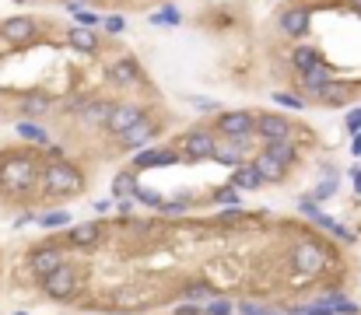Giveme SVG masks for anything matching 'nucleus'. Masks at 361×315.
<instances>
[{
  "mask_svg": "<svg viewBox=\"0 0 361 315\" xmlns=\"http://www.w3.org/2000/svg\"><path fill=\"white\" fill-rule=\"evenodd\" d=\"M214 196H218V200H221V203H235V200H239V189H235V186H232V189H228V186H225V189H218V193H214Z\"/></svg>",
  "mask_w": 361,
  "mask_h": 315,
  "instance_id": "36",
  "label": "nucleus"
},
{
  "mask_svg": "<svg viewBox=\"0 0 361 315\" xmlns=\"http://www.w3.org/2000/svg\"><path fill=\"white\" fill-rule=\"evenodd\" d=\"M137 120H144V109L137 102H123V105H113L109 109V120H106V126L113 130V133H123L127 126H133Z\"/></svg>",
  "mask_w": 361,
  "mask_h": 315,
  "instance_id": "7",
  "label": "nucleus"
},
{
  "mask_svg": "<svg viewBox=\"0 0 361 315\" xmlns=\"http://www.w3.org/2000/svg\"><path fill=\"white\" fill-rule=\"evenodd\" d=\"M351 4H354V11H361V0H351Z\"/></svg>",
  "mask_w": 361,
  "mask_h": 315,
  "instance_id": "42",
  "label": "nucleus"
},
{
  "mask_svg": "<svg viewBox=\"0 0 361 315\" xmlns=\"http://www.w3.org/2000/svg\"><path fill=\"white\" fill-rule=\"evenodd\" d=\"M354 186H358V193H361V172H354Z\"/></svg>",
  "mask_w": 361,
  "mask_h": 315,
  "instance_id": "41",
  "label": "nucleus"
},
{
  "mask_svg": "<svg viewBox=\"0 0 361 315\" xmlns=\"http://www.w3.org/2000/svg\"><path fill=\"white\" fill-rule=\"evenodd\" d=\"M203 315H232V305L221 301V298H211L207 305H203Z\"/></svg>",
  "mask_w": 361,
  "mask_h": 315,
  "instance_id": "30",
  "label": "nucleus"
},
{
  "mask_svg": "<svg viewBox=\"0 0 361 315\" xmlns=\"http://www.w3.org/2000/svg\"><path fill=\"white\" fill-rule=\"evenodd\" d=\"M28 267H32V274L42 280L46 274H53L57 267H64V259H60V249H53V245H42V249H35V252L28 256Z\"/></svg>",
  "mask_w": 361,
  "mask_h": 315,
  "instance_id": "8",
  "label": "nucleus"
},
{
  "mask_svg": "<svg viewBox=\"0 0 361 315\" xmlns=\"http://www.w3.org/2000/svg\"><path fill=\"white\" fill-rule=\"evenodd\" d=\"M347 126H351V130H354V133H358V130H361V109H358V113H351V116H347Z\"/></svg>",
  "mask_w": 361,
  "mask_h": 315,
  "instance_id": "39",
  "label": "nucleus"
},
{
  "mask_svg": "<svg viewBox=\"0 0 361 315\" xmlns=\"http://www.w3.org/2000/svg\"><path fill=\"white\" fill-rule=\"evenodd\" d=\"M0 35H4L8 42H15V46H21V42H28V39L35 35V21H32V18H25V15L8 18L4 25H0Z\"/></svg>",
  "mask_w": 361,
  "mask_h": 315,
  "instance_id": "12",
  "label": "nucleus"
},
{
  "mask_svg": "<svg viewBox=\"0 0 361 315\" xmlns=\"http://www.w3.org/2000/svg\"><path fill=\"white\" fill-rule=\"evenodd\" d=\"M109 109H113L109 102H81V105H77V116H81V120H88V123H102V126H106Z\"/></svg>",
  "mask_w": 361,
  "mask_h": 315,
  "instance_id": "17",
  "label": "nucleus"
},
{
  "mask_svg": "<svg viewBox=\"0 0 361 315\" xmlns=\"http://www.w3.org/2000/svg\"><path fill=\"white\" fill-rule=\"evenodd\" d=\"M260 182H263V175H260V169H256V162L252 165H235V172H232L235 189H256Z\"/></svg>",
  "mask_w": 361,
  "mask_h": 315,
  "instance_id": "15",
  "label": "nucleus"
},
{
  "mask_svg": "<svg viewBox=\"0 0 361 315\" xmlns=\"http://www.w3.org/2000/svg\"><path fill=\"white\" fill-rule=\"evenodd\" d=\"M242 315H274V312H270V308H256V305L246 301V305H242Z\"/></svg>",
  "mask_w": 361,
  "mask_h": 315,
  "instance_id": "37",
  "label": "nucleus"
},
{
  "mask_svg": "<svg viewBox=\"0 0 361 315\" xmlns=\"http://www.w3.org/2000/svg\"><path fill=\"white\" fill-rule=\"evenodd\" d=\"M330 193H333V182H323V186H320V189H316V196H320V200H326V196H330Z\"/></svg>",
  "mask_w": 361,
  "mask_h": 315,
  "instance_id": "40",
  "label": "nucleus"
},
{
  "mask_svg": "<svg viewBox=\"0 0 361 315\" xmlns=\"http://www.w3.org/2000/svg\"><path fill=\"white\" fill-rule=\"evenodd\" d=\"M179 18H183V15H179V8H172V4H169V8H162L158 15H151V25H179Z\"/></svg>",
  "mask_w": 361,
  "mask_h": 315,
  "instance_id": "28",
  "label": "nucleus"
},
{
  "mask_svg": "<svg viewBox=\"0 0 361 315\" xmlns=\"http://www.w3.org/2000/svg\"><path fill=\"white\" fill-rule=\"evenodd\" d=\"M113 193H116V196H130V193H137V179H133V172H120V175L113 179Z\"/></svg>",
  "mask_w": 361,
  "mask_h": 315,
  "instance_id": "26",
  "label": "nucleus"
},
{
  "mask_svg": "<svg viewBox=\"0 0 361 315\" xmlns=\"http://www.w3.org/2000/svg\"><path fill=\"white\" fill-rule=\"evenodd\" d=\"M154 133H158V126H154L151 120H137L133 126H127L123 133H120V147H127V151H133V147H144Z\"/></svg>",
  "mask_w": 361,
  "mask_h": 315,
  "instance_id": "11",
  "label": "nucleus"
},
{
  "mask_svg": "<svg viewBox=\"0 0 361 315\" xmlns=\"http://www.w3.org/2000/svg\"><path fill=\"white\" fill-rule=\"evenodd\" d=\"M183 298H186V301H211V298H214V287H211V284H189V287L183 291Z\"/></svg>",
  "mask_w": 361,
  "mask_h": 315,
  "instance_id": "27",
  "label": "nucleus"
},
{
  "mask_svg": "<svg viewBox=\"0 0 361 315\" xmlns=\"http://www.w3.org/2000/svg\"><path fill=\"white\" fill-rule=\"evenodd\" d=\"M67 242H71L74 249H91V245H98V242H102V225H98V221L74 225V228H71V235H67Z\"/></svg>",
  "mask_w": 361,
  "mask_h": 315,
  "instance_id": "13",
  "label": "nucleus"
},
{
  "mask_svg": "<svg viewBox=\"0 0 361 315\" xmlns=\"http://www.w3.org/2000/svg\"><path fill=\"white\" fill-rule=\"evenodd\" d=\"M218 130L228 137V140H246L252 130H256V120L249 113H225L218 120Z\"/></svg>",
  "mask_w": 361,
  "mask_h": 315,
  "instance_id": "6",
  "label": "nucleus"
},
{
  "mask_svg": "<svg viewBox=\"0 0 361 315\" xmlns=\"http://www.w3.org/2000/svg\"><path fill=\"white\" fill-rule=\"evenodd\" d=\"M67 42H71V49H77V52H98V35H95V28H88V25L71 28Z\"/></svg>",
  "mask_w": 361,
  "mask_h": 315,
  "instance_id": "14",
  "label": "nucleus"
},
{
  "mask_svg": "<svg viewBox=\"0 0 361 315\" xmlns=\"http://www.w3.org/2000/svg\"><path fill=\"white\" fill-rule=\"evenodd\" d=\"M18 4H28V0H18Z\"/></svg>",
  "mask_w": 361,
  "mask_h": 315,
  "instance_id": "43",
  "label": "nucleus"
},
{
  "mask_svg": "<svg viewBox=\"0 0 361 315\" xmlns=\"http://www.w3.org/2000/svg\"><path fill=\"white\" fill-rule=\"evenodd\" d=\"M326 259H330V256H326V249H323L320 242L305 238V242H298L295 252H291V267H295V274H302V277H316V274H323Z\"/></svg>",
  "mask_w": 361,
  "mask_h": 315,
  "instance_id": "3",
  "label": "nucleus"
},
{
  "mask_svg": "<svg viewBox=\"0 0 361 315\" xmlns=\"http://www.w3.org/2000/svg\"><path fill=\"white\" fill-rule=\"evenodd\" d=\"M274 102H277V105H284V109H305V105H302V98H295V95H284V91H277V95H274Z\"/></svg>",
  "mask_w": 361,
  "mask_h": 315,
  "instance_id": "32",
  "label": "nucleus"
},
{
  "mask_svg": "<svg viewBox=\"0 0 361 315\" xmlns=\"http://www.w3.org/2000/svg\"><path fill=\"white\" fill-rule=\"evenodd\" d=\"M326 81H333V77H330V70H326L323 64H316L313 70H305V74H302V88H305L308 95H313V98H316V91H320Z\"/></svg>",
  "mask_w": 361,
  "mask_h": 315,
  "instance_id": "20",
  "label": "nucleus"
},
{
  "mask_svg": "<svg viewBox=\"0 0 361 315\" xmlns=\"http://www.w3.org/2000/svg\"><path fill=\"white\" fill-rule=\"evenodd\" d=\"M242 144H246V140H235V144H218V147H214V162H218V165H232V169H235V165H239V151H242Z\"/></svg>",
  "mask_w": 361,
  "mask_h": 315,
  "instance_id": "23",
  "label": "nucleus"
},
{
  "mask_svg": "<svg viewBox=\"0 0 361 315\" xmlns=\"http://www.w3.org/2000/svg\"><path fill=\"white\" fill-rule=\"evenodd\" d=\"M113 77H116L120 84H137V81H140V67H137L133 60H116V64H113Z\"/></svg>",
  "mask_w": 361,
  "mask_h": 315,
  "instance_id": "22",
  "label": "nucleus"
},
{
  "mask_svg": "<svg viewBox=\"0 0 361 315\" xmlns=\"http://www.w3.org/2000/svg\"><path fill=\"white\" fill-rule=\"evenodd\" d=\"M18 133H21L25 140H32V144H42V147L49 144V133H46L39 123H28V120H25V123H18Z\"/></svg>",
  "mask_w": 361,
  "mask_h": 315,
  "instance_id": "25",
  "label": "nucleus"
},
{
  "mask_svg": "<svg viewBox=\"0 0 361 315\" xmlns=\"http://www.w3.org/2000/svg\"><path fill=\"white\" fill-rule=\"evenodd\" d=\"M46 109H49V105H46V98H42V95H35V98H28V102H25V113H28V116H42Z\"/></svg>",
  "mask_w": 361,
  "mask_h": 315,
  "instance_id": "31",
  "label": "nucleus"
},
{
  "mask_svg": "<svg viewBox=\"0 0 361 315\" xmlns=\"http://www.w3.org/2000/svg\"><path fill=\"white\" fill-rule=\"evenodd\" d=\"M308 21H313V15H308V8H288V11H281V18H277V25H281V32L284 35H291V39H298V35H305L308 32Z\"/></svg>",
  "mask_w": 361,
  "mask_h": 315,
  "instance_id": "9",
  "label": "nucleus"
},
{
  "mask_svg": "<svg viewBox=\"0 0 361 315\" xmlns=\"http://www.w3.org/2000/svg\"><path fill=\"white\" fill-rule=\"evenodd\" d=\"M102 21H106V28H109L113 35L127 32V18H123V15H109V18H102Z\"/></svg>",
  "mask_w": 361,
  "mask_h": 315,
  "instance_id": "33",
  "label": "nucleus"
},
{
  "mask_svg": "<svg viewBox=\"0 0 361 315\" xmlns=\"http://www.w3.org/2000/svg\"><path fill=\"white\" fill-rule=\"evenodd\" d=\"M35 179H39V158H32V154L0 158V186L4 189L21 193V189H32Z\"/></svg>",
  "mask_w": 361,
  "mask_h": 315,
  "instance_id": "1",
  "label": "nucleus"
},
{
  "mask_svg": "<svg viewBox=\"0 0 361 315\" xmlns=\"http://www.w3.org/2000/svg\"><path fill=\"white\" fill-rule=\"evenodd\" d=\"M316 98L326 102V105H344V102H347V84H340V81H326V84L316 91Z\"/></svg>",
  "mask_w": 361,
  "mask_h": 315,
  "instance_id": "21",
  "label": "nucleus"
},
{
  "mask_svg": "<svg viewBox=\"0 0 361 315\" xmlns=\"http://www.w3.org/2000/svg\"><path fill=\"white\" fill-rule=\"evenodd\" d=\"M291 64H295V70L305 74V70H313V67L323 64V60H320V49H316V46H298V49L291 52Z\"/></svg>",
  "mask_w": 361,
  "mask_h": 315,
  "instance_id": "18",
  "label": "nucleus"
},
{
  "mask_svg": "<svg viewBox=\"0 0 361 315\" xmlns=\"http://www.w3.org/2000/svg\"><path fill=\"white\" fill-rule=\"evenodd\" d=\"M42 291H46L49 298L64 301V298H71V294L77 291V274H74L71 267H57L53 274L42 277Z\"/></svg>",
  "mask_w": 361,
  "mask_h": 315,
  "instance_id": "4",
  "label": "nucleus"
},
{
  "mask_svg": "<svg viewBox=\"0 0 361 315\" xmlns=\"http://www.w3.org/2000/svg\"><path fill=\"white\" fill-rule=\"evenodd\" d=\"M196 102V109H203V113H214L218 109V102H211V98H193Z\"/></svg>",
  "mask_w": 361,
  "mask_h": 315,
  "instance_id": "38",
  "label": "nucleus"
},
{
  "mask_svg": "<svg viewBox=\"0 0 361 315\" xmlns=\"http://www.w3.org/2000/svg\"><path fill=\"white\" fill-rule=\"evenodd\" d=\"M42 186H46V193H53V196H77L81 186H84V179H81V172L71 162L57 158V162H46Z\"/></svg>",
  "mask_w": 361,
  "mask_h": 315,
  "instance_id": "2",
  "label": "nucleus"
},
{
  "mask_svg": "<svg viewBox=\"0 0 361 315\" xmlns=\"http://www.w3.org/2000/svg\"><path fill=\"white\" fill-rule=\"evenodd\" d=\"M214 147H218V140H214V133H207V130L189 133L186 144H183V151H186L189 162H211V158H214Z\"/></svg>",
  "mask_w": 361,
  "mask_h": 315,
  "instance_id": "5",
  "label": "nucleus"
},
{
  "mask_svg": "<svg viewBox=\"0 0 361 315\" xmlns=\"http://www.w3.org/2000/svg\"><path fill=\"white\" fill-rule=\"evenodd\" d=\"M256 169H260V175H263V182H277V179H284V172H288V165H281V162H274V158L263 151L260 158H256Z\"/></svg>",
  "mask_w": 361,
  "mask_h": 315,
  "instance_id": "19",
  "label": "nucleus"
},
{
  "mask_svg": "<svg viewBox=\"0 0 361 315\" xmlns=\"http://www.w3.org/2000/svg\"><path fill=\"white\" fill-rule=\"evenodd\" d=\"M98 21H102V18H98L95 11H88V8H81V11H77V25H88V28H95Z\"/></svg>",
  "mask_w": 361,
  "mask_h": 315,
  "instance_id": "34",
  "label": "nucleus"
},
{
  "mask_svg": "<svg viewBox=\"0 0 361 315\" xmlns=\"http://www.w3.org/2000/svg\"><path fill=\"white\" fill-rule=\"evenodd\" d=\"M133 196H137L140 203H147V207H162V200H158V196H154L151 189H140V186H137V193H133Z\"/></svg>",
  "mask_w": 361,
  "mask_h": 315,
  "instance_id": "35",
  "label": "nucleus"
},
{
  "mask_svg": "<svg viewBox=\"0 0 361 315\" xmlns=\"http://www.w3.org/2000/svg\"><path fill=\"white\" fill-rule=\"evenodd\" d=\"M267 154L274 158V162H281V165H291L295 162V147L288 140H270L267 144Z\"/></svg>",
  "mask_w": 361,
  "mask_h": 315,
  "instance_id": "24",
  "label": "nucleus"
},
{
  "mask_svg": "<svg viewBox=\"0 0 361 315\" xmlns=\"http://www.w3.org/2000/svg\"><path fill=\"white\" fill-rule=\"evenodd\" d=\"M64 225H71L67 210H49V214L42 218V228H64Z\"/></svg>",
  "mask_w": 361,
  "mask_h": 315,
  "instance_id": "29",
  "label": "nucleus"
},
{
  "mask_svg": "<svg viewBox=\"0 0 361 315\" xmlns=\"http://www.w3.org/2000/svg\"><path fill=\"white\" fill-rule=\"evenodd\" d=\"M256 133H260V137L270 144V140H288L291 126H288V120H284V116L263 113V116H256Z\"/></svg>",
  "mask_w": 361,
  "mask_h": 315,
  "instance_id": "10",
  "label": "nucleus"
},
{
  "mask_svg": "<svg viewBox=\"0 0 361 315\" xmlns=\"http://www.w3.org/2000/svg\"><path fill=\"white\" fill-rule=\"evenodd\" d=\"M179 158L176 151H140L137 154V169H162V165H176Z\"/></svg>",
  "mask_w": 361,
  "mask_h": 315,
  "instance_id": "16",
  "label": "nucleus"
}]
</instances>
